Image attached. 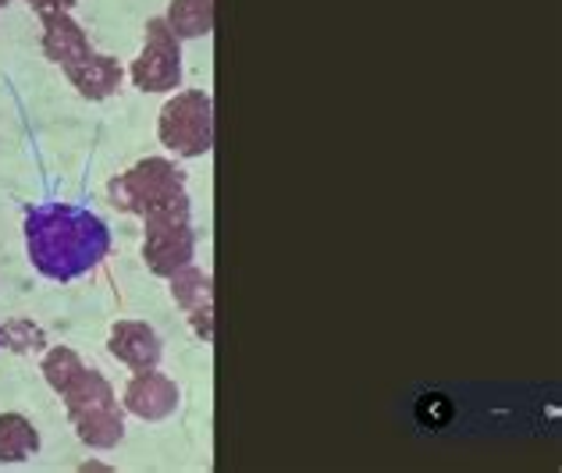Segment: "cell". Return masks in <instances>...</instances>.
<instances>
[{"mask_svg":"<svg viewBox=\"0 0 562 473\" xmlns=\"http://www.w3.org/2000/svg\"><path fill=\"white\" fill-rule=\"evenodd\" d=\"M136 79L143 90H168L171 82H179V50L154 47L150 54H143V61L136 65Z\"/></svg>","mask_w":562,"mask_h":473,"instance_id":"cell-3","label":"cell"},{"mask_svg":"<svg viewBox=\"0 0 562 473\" xmlns=\"http://www.w3.org/2000/svg\"><path fill=\"white\" fill-rule=\"evenodd\" d=\"M36 449V435L22 417H0V460H22V452Z\"/></svg>","mask_w":562,"mask_h":473,"instance_id":"cell-5","label":"cell"},{"mask_svg":"<svg viewBox=\"0 0 562 473\" xmlns=\"http://www.w3.org/2000/svg\"><path fill=\"white\" fill-rule=\"evenodd\" d=\"M33 4H36V8H43V11H47V8H68L71 0H33Z\"/></svg>","mask_w":562,"mask_h":473,"instance_id":"cell-6","label":"cell"},{"mask_svg":"<svg viewBox=\"0 0 562 473\" xmlns=\"http://www.w3.org/2000/svg\"><path fill=\"white\" fill-rule=\"evenodd\" d=\"M71 79L79 82V90L86 97H108L117 79H122V71H117L108 57H100V54H86L82 57V65H71Z\"/></svg>","mask_w":562,"mask_h":473,"instance_id":"cell-2","label":"cell"},{"mask_svg":"<svg viewBox=\"0 0 562 473\" xmlns=\"http://www.w3.org/2000/svg\"><path fill=\"white\" fill-rule=\"evenodd\" d=\"M0 4H8V0H0Z\"/></svg>","mask_w":562,"mask_h":473,"instance_id":"cell-7","label":"cell"},{"mask_svg":"<svg viewBox=\"0 0 562 473\" xmlns=\"http://www.w3.org/2000/svg\"><path fill=\"white\" fill-rule=\"evenodd\" d=\"M25 249L33 268L50 282H71L90 274L108 257V225L71 203H43L25 217Z\"/></svg>","mask_w":562,"mask_h":473,"instance_id":"cell-1","label":"cell"},{"mask_svg":"<svg viewBox=\"0 0 562 473\" xmlns=\"http://www.w3.org/2000/svg\"><path fill=\"white\" fill-rule=\"evenodd\" d=\"M71 50L90 54L82 43V33L65 19V14H47V54L54 57V61L71 65Z\"/></svg>","mask_w":562,"mask_h":473,"instance_id":"cell-4","label":"cell"}]
</instances>
